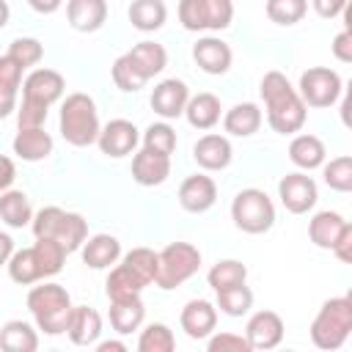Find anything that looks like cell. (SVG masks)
<instances>
[{
    "label": "cell",
    "instance_id": "47",
    "mask_svg": "<svg viewBox=\"0 0 352 352\" xmlns=\"http://www.w3.org/2000/svg\"><path fill=\"white\" fill-rule=\"evenodd\" d=\"M330 50H333V55H336L341 63H352V33H349V30H341V33L333 38Z\"/></svg>",
    "mask_w": 352,
    "mask_h": 352
},
{
    "label": "cell",
    "instance_id": "20",
    "mask_svg": "<svg viewBox=\"0 0 352 352\" xmlns=\"http://www.w3.org/2000/svg\"><path fill=\"white\" fill-rule=\"evenodd\" d=\"M66 19L77 33H96L107 22V0H69Z\"/></svg>",
    "mask_w": 352,
    "mask_h": 352
},
{
    "label": "cell",
    "instance_id": "13",
    "mask_svg": "<svg viewBox=\"0 0 352 352\" xmlns=\"http://www.w3.org/2000/svg\"><path fill=\"white\" fill-rule=\"evenodd\" d=\"M217 201V184L212 176L206 173H195V176H187L179 187V204L184 212L190 214H201L206 209H212Z\"/></svg>",
    "mask_w": 352,
    "mask_h": 352
},
{
    "label": "cell",
    "instance_id": "9",
    "mask_svg": "<svg viewBox=\"0 0 352 352\" xmlns=\"http://www.w3.org/2000/svg\"><path fill=\"white\" fill-rule=\"evenodd\" d=\"M278 198L280 204L286 206V212L292 214H305L316 206L319 201V190H316V182L297 170V173H286L280 182H278Z\"/></svg>",
    "mask_w": 352,
    "mask_h": 352
},
{
    "label": "cell",
    "instance_id": "21",
    "mask_svg": "<svg viewBox=\"0 0 352 352\" xmlns=\"http://www.w3.org/2000/svg\"><path fill=\"white\" fill-rule=\"evenodd\" d=\"M82 261L91 270H110L121 258V242L113 234H94L82 242Z\"/></svg>",
    "mask_w": 352,
    "mask_h": 352
},
{
    "label": "cell",
    "instance_id": "18",
    "mask_svg": "<svg viewBox=\"0 0 352 352\" xmlns=\"http://www.w3.org/2000/svg\"><path fill=\"white\" fill-rule=\"evenodd\" d=\"M66 336L74 346H94L102 336V316L88 305H72Z\"/></svg>",
    "mask_w": 352,
    "mask_h": 352
},
{
    "label": "cell",
    "instance_id": "17",
    "mask_svg": "<svg viewBox=\"0 0 352 352\" xmlns=\"http://www.w3.org/2000/svg\"><path fill=\"white\" fill-rule=\"evenodd\" d=\"M179 322H182V330L201 341V338H209L217 327V305H212L209 300H190L182 314H179Z\"/></svg>",
    "mask_w": 352,
    "mask_h": 352
},
{
    "label": "cell",
    "instance_id": "15",
    "mask_svg": "<svg viewBox=\"0 0 352 352\" xmlns=\"http://www.w3.org/2000/svg\"><path fill=\"white\" fill-rule=\"evenodd\" d=\"M192 60L198 63L201 72L206 74H226L231 69V60H234V52L231 47L217 38V36H204L192 44Z\"/></svg>",
    "mask_w": 352,
    "mask_h": 352
},
{
    "label": "cell",
    "instance_id": "32",
    "mask_svg": "<svg viewBox=\"0 0 352 352\" xmlns=\"http://www.w3.org/2000/svg\"><path fill=\"white\" fill-rule=\"evenodd\" d=\"M168 8L162 0H132L129 6V22L140 33H154L165 25Z\"/></svg>",
    "mask_w": 352,
    "mask_h": 352
},
{
    "label": "cell",
    "instance_id": "33",
    "mask_svg": "<svg viewBox=\"0 0 352 352\" xmlns=\"http://www.w3.org/2000/svg\"><path fill=\"white\" fill-rule=\"evenodd\" d=\"M52 239L60 242L66 253L80 250L82 242L88 239V223H85V217L77 214V212H66V209H63V217H60V223H58Z\"/></svg>",
    "mask_w": 352,
    "mask_h": 352
},
{
    "label": "cell",
    "instance_id": "6",
    "mask_svg": "<svg viewBox=\"0 0 352 352\" xmlns=\"http://www.w3.org/2000/svg\"><path fill=\"white\" fill-rule=\"evenodd\" d=\"M231 220L245 234H267L275 226V204L258 187H245L231 201Z\"/></svg>",
    "mask_w": 352,
    "mask_h": 352
},
{
    "label": "cell",
    "instance_id": "25",
    "mask_svg": "<svg viewBox=\"0 0 352 352\" xmlns=\"http://www.w3.org/2000/svg\"><path fill=\"white\" fill-rule=\"evenodd\" d=\"M182 116H184L187 124L195 126V129H212V126L220 121V99H217L214 94H209V91L195 94V96L187 99Z\"/></svg>",
    "mask_w": 352,
    "mask_h": 352
},
{
    "label": "cell",
    "instance_id": "39",
    "mask_svg": "<svg viewBox=\"0 0 352 352\" xmlns=\"http://www.w3.org/2000/svg\"><path fill=\"white\" fill-rule=\"evenodd\" d=\"M308 11V0H267V16L275 25H297Z\"/></svg>",
    "mask_w": 352,
    "mask_h": 352
},
{
    "label": "cell",
    "instance_id": "55",
    "mask_svg": "<svg viewBox=\"0 0 352 352\" xmlns=\"http://www.w3.org/2000/svg\"><path fill=\"white\" fill-rule=\"evenodd\" d=\"M8 16H11V8H8L6 0H0V30L8 25Z\"/></svg>",
    "mask_w": 352,
    "mask_h": 352
},
{
    "label": "cell",
    "instance_id": "51",
    "mask_svg": "<svg viewBox=\"0 0 352 352\" xmlns=\"http://www.w3.org/2000/svg\"><path fill=\"white\" fill-rule=\"evenodd\" d=\"M16 110V94L14 91H0V118H8Z\"/></svg>",
    "mask_w": 352,
    "mask_h": 352
},
{
    "label": "cell",
    "instance_id": "4",
    "mask_svg": "<svg viewBox=\"0 0 352 352\" xmlns=\"http://www.w3.org/2000/svg\"><path fill=\"white\" fill-rule=\"evenodd\" d=\"M352 333V300L330 297L311 322V341L319 349H338Z\"/></svg>",
    "mask_w": 352,
    "mask_h": 352
},
{
    "label": "cell",
    "instance_id": "54",
    "mask_svg": "<svg viewBox=\"0 0 352 352\" xmlns=\"http://www.w3.org/2000/svg\"><path fill=\"white\" fill-rule=\"evenodd\" d=\"M94 346H96V352H126L124 341H96Z\"/></svg>",
    "mask_w": 352,
    "mask_h": 352
},
{
    "label": "cell",
    "instance_id": "22",
    "mask_svg": "<svg viewBox=\"0 0 352 352\" xmlns=\"http://www.w3.org/2000/svg\"><path fill=\"white\" fill-rule=\"evenodd\" d=\"M124 55H126V60L132 63V69H135L146 82L168 66V52H165V47L157 44V41H140V44H135V47H132L129 52H124Z\"/></svg>",
    "mask_w": 352,
    "mask_h": 352
},
{
    "label": "cell",
    "instance_id": "53",
    "mask_svg": "<svg viewBox=\"0 0 352 352\" xmlns=\"http://www.w3.org/2000/svg\"><path fill=\"white\" fill-rule=\"evenodd\" d=\"M16 248H14V239L8 236V234H3L0 231V267L3 264H8V258H11V253H14Z\"/></svg>",
    "mask_w": 352,
    "mask_h": 352
},
{
    "label": "cell",
    "instance_id": "46",
    "mask_svg": "<svg viewBox=\"0 0 352 352\" xmlns=\"http://www.w3.org/2000/svg\"><path fill=\"white\" fill-rule=\"evenodd\" d=\"M22 66L14 60V58H8V55H0V91H14V94H19V88H22Z\"/></svg>",
    "mask_w": 352,
    "mask_h": 352
},
{
    "label": "cell",
    "instance_id": "34",
    "mask_svg": "<svg viewBox=\"0 0 352 352\" xmlns=\"http://www.w3.org/2000/svg\"><path fill=\"white\" fill-rule=\"evenodd\" d=\"M6 267H8L11 280H14V283H19V286H30V283L44 280L33 245H30V248H22V250H14Z\"/></svg>",
    "mask_w": 352,
    "mask_h": 352
},
{
    "label": "cell",
    "instance_id": "36",
    "mask_svg": "<svg viewBox=\"0 0 352 352\" xmlns=\"http://www.w3.org/2000/svg\"><path fill=\"white\" fill-rule=\"evenodd\" d=\"M214 294H217V308H220L226 316H245V314L253 308V292H250L245 283L220 289V292H214Z\"/></svg>",
    "mask_w": 352,
    "mask_h": 352
},
{
    "label": "cell",
    "instance_id": "7",
    "mask_svg": "<svg viewBox=\"0 0 352 352\" xmlns=\"http://www.w3.org/2000/svg\"><path fill=\"white\" fill-rule=\"evenodd\" d=\"M234 19L231 0H179V22L184 30H226Z\"/></svg>",
    "mask_w": 352,
    "mask_h": 352
},
{
    "label": "cell",
    "instance_id": "27",
    "mask_svg": "<svg viewBox=\"0 0 352 352\" xmlns=\"http://www.w3.org/2000/svg\"><path fill=\"white\" fill-rule=\"evenodd\" d=\"M346 226H349V220H344L338 212L324 209V212H316V214L311 217V223H308V236H311V242H314L316 248L330 250L333 242L338 239V234H341Z\"/></svg>",
    "mask_w": 352,
    "mask_h": 352
},
{
    "label": "cell",
    "instance_id": "45",
    "mask_svg": "<svg viewBox=\"0 0 352 352\" xmlns=\"http://www.w3.org/2000/svg\"><path fill=\"white\" fill-rule=\"evenodd\" d=\"M206 349L209 352H253L248 338L239 333H214V336H209Z\"/></svg>",
    "mask_w": 352,
    "mask_h": 352
},
{
    "label": "cell",
    "instance_id": "1",
    "mask_svg": "<svg viewBox=\"0 0 352 352\" xmlns=\"http://www.w3.org/2000/svg\"><path fill=\"white\" fill-rule=\"evenodd\" d=\"M261 99H264V110H267V124L278 132V135H294L302 129L308 107L300 99L297 88L289 82V77L283 72H267L261 77Z\"/></svg>",
    "mask_w": 352,
    "mask_h": 352
},
{
    "label": "cell",
    "instance_id": "11",
    "mask_svg": "<svg viewBox=\"0 0 352 352\" xmlns=\"http://www.w3.org/2000/svg\"><path fill=\"white\" fill-rule=\"evenodd\" d=\"M66 91V80L60 72L55 69H33L25 80H22V99L38 102V104H52L63 96Z\"/></svg>",
    "mask_w": 352,
    "mask_h": 352
},
{
    "label": "cell",
    "instance_id": "29",
    "mask_svg": "<svg viewBox=\"0 0 352 352\" xmlns=\"http://www.w3.org/2000/svg\"><path fill=\"white\" fill-rule=\"evenodd\" d=\"M0 349L3 352H36L38 349V333L30 322L11 319L0 327Z\"/></svg>",
    "mask_w": 352,
    "mask_h": 352
},
{
    "label": "cell",
    "instance_id": "3",
    "mask_svg": "<svg viewBox=\"0 0 352 352\" xmlns=\"http://www.w3.org/2000/svg\"><path fill=\"white\" fill-rule=\"evenodd\" d=\"M28 308L41 333H47V336L66 333L69 314H72V297L60 283L44 280L41 286H33L28 292Z\"/></svg>",
    "mask_w": 352,
    "mask_h": 352
},
{
    "label": "cell",
    "instance_id": "12",
    "mask_svg": "<svg viewBox=\"0 0 352 352\" xmlns=\"http://www.w3.org/2000/svg\"><path fill=\"white\" fill-rule=\"evenodd\" d=\"M187 99H190L187 82L179 80V77H168V80H162V82L154 85L148 102H151V110H154L160 118L170 121V118H179V116L184 113Z\"/></svg>",
    "mask_w": 352,
    "mask_h": 352
},
{
    "label": "cell",
    "instance_id": "10",
    "mask_svg": "<svg viewBox=\"0 0 352 352\" xmlns=\"http://www.w3.org/2000/svg\"><path fill=\"white\" fill-rule=\"evenodd\" d=\"M140 143V132L132 121L126 118H113L107 121L102 129H99V138H96V146L104 157H113V160H121V157H129L135 154Z\"/></svg>",
    "mask_w": 352,
    "mask_h": 352
},
{
    "label": "cell",
    "instance_id": "41",
    "mask_svg": "<svg viewBox=\"0 0 352 352\" xmlns=\"http://www.w3.org/2000/svg\"><path fill=\"white\" fill-rule=\"evenodd\" d=\"M124 264L148 286L154 283V275H157V253L151 248H132L126 256H124Z\"/></svg>",
    "mask_w": 352,
    "mask_h": 352
},
{
    "label": "cell",
    "instance_id": "24",
    "mask_svg": "<svg viewBox=\"0 0 352 352\" xmlns=\"http://www.w3.org/2000/svg\"><path fill=\"white\" fill-rule=\"evenodd\" d=\"M261 107L256 104V102H239V104H234L231 110H226V116H223V129L228 132V135H234V138H250V135H256L258 132V126H261Z\"/></svg>",
    "mask_w": 352,
    "mask_h": 352
},
{
    "label": "cell",
    "instance_id": "40",
    "mask_svg": "<svg viewBox=\"0 0 352 352\" xmlns=\"http://www.w3.org/2000/svg\"><path fill=\"white\" fill-rule=\"evenodd\" d=\"M143 148L170 157V154L176 151V132H173V126L165 124V121L151 124V126L143 132Z\"/></svg>",
    "mask_w": 352,
    "mask_h": 352
},
{
    "label": "cell",
    "instance_id": "35",
    "mask_svg": "<svg viewBox=\"0 0 352 352\" xmlns=\"http://www.w3.org/2000/svg\"><path fill=\"white\" fill-rule=\"evenodd\" d=\"M206 280L214 292L220 289H228V286H236V283H245L248 280V267L236 258H223L217 261L209 272H206Z\"/></svg>",
    "mask_w": 352,
    "mask_h": 352
},
{
    "label": "cell",
    "instance_id": "42",
    "mask_svg": "<svg viewBox=\"0 0 352 352\" xmlns=\"http://www.w3.org/2000/svg\"><path fill=\"white\" fill-rule=\"evenodd\" d=\"M6 55L14 58L22 69H30V66H36V63L44 58V47H41L38 38L19 36V38H14V41L8 44V52H6Z\"/></svg>",
    "mask_w": 352,
    "mask_h": 352
},
{
    "label": "cell",
    "instance_id": "38",
    "mask_svg": "<svg viewBox=\"0 0 352 352\" xmlns=\"http://www.w3.org/2000/svg\"><path fill=\"white\" fill-rule=\"evenodd\" d=\"M322 176L330 190L349 192L352 190V157L341 154V157H333L330 162H322Z\"/></svg>",
    "mask_w": 352,
    "mask_h": 352
},
{
    "label": "cell",
    "instance_id": "50",
    "mask_svg": "<svg viewBox=\"0 0 352 352\" xmlns=\"http://www.w3.org/2000/svg\"><path fill=\"white\" fill-rule=\"evenodd\" d=\"M14 179H16V165H14V160L6 157V154H0V192L11 190Z\"/></svg>",
    "mask_w": 352,
    "mask_h": 352
},
{
    "label": "cell",
    "instance_id": "31",
    "mask_svg": "<svg viewBox=\"0 0 352 352\" xmlns=\"http://www.w3.org/2000/svg\"><path fill=\"white\" fill-rule=\"evenodd\" d=\"M0 220L11 228H25L33 220L30 198L22 190H6L0 192Z\"/></svg>",
    "mask_w": 352,
    "mask_h": 352
},
{
    "label": "cell",
    "instance_id": "23",
    "mask_svg": "<svg viewBox=\"0 0 352 352\" xmlns=\"http://www.w3.org/2000/svg\"><path fill=\"white\" fill-rule=\"evenodd\" d=\"M14 154L25 162H41L52 154V135L44 132V126H33V129H19L14 138Z\"/></svg>",
    "mask_w": 352,
    "mask_h": 352
},
{
    "label": "cell",
    "instance_id": "5",
    "mask_svg": "<svg viewBox=\"0 0 352 352\" xmlns=\"http://www.w3.org/2000/svg\"><path fill=\"white\" fill-rule=\"evenodd\" d=\"M201 267V250L190 242H170L157 253V275L154 286L170 292L190 280Z\"/></svg>",
    "mask_w": 352,
    "mask_h": 352
},
{
    "label": "cell",
    "instance_id": "44",
    "mask_svg": "<svg viewBox=\"0 0 352 352\" xmlns=\"http://www.w3.org/2000/svg\"><path fill=\"white\" fill-rule=\"evenodd\" d=\"M47 104H38V102H30V99H22V104H16V124L19 129H33V126H44L47 121Z\"/></svg>",
    "mask_w": 352,
    "mask_h": 352
},
{
    "label": "cell",
    "instance_id": "43",
    "mask_svg": "<svg viewBox=\"0 0 352 352\" xmlns=\"http://www.w3.org/2000/svg\"><path fill=\"white\" fill-rule=\"evenodd\" d=\"M110 77H113L116 88H121L124 94H135V91H140V88L146 85V80L132 69V63L126 60V55H118V58L113 60V66H110Z\"/></svg>",
    "mask_w": 352,
    "mask_h": 352
},
{
    "label": "cell",
    "instance_id": "49",
    "mask_svg": "<svg viewBox=\"0 0 352 352\" xmlns=\"http://www.w3.org/2000/svg\"><path fill=\"white\" fill-rule=\"evenodd\" d=\"M344 264H349L352 261V226H346L341 234H338V239L333 242V248H330Z\"/></svg>",
    "mask_w": 352,
    "mask_h": 352
},
{
    "label": "cell",
    "instance_id": "14",
    "mask_svg": "<svg viewBox=\"0 0 352 352\" xmlns=\"http://www.w3.org/2000/svg\"><path fill=\"white\" fill-rule=\"evenodd\" d=\"M245 338L250 349H275L283 341V319L275 311H256L248 319Z\"/></svg>",
    "mask_w": 352,
    "mask_h": 352
},
{
    "label": "cell",
    "instance_id": "2",
    "mask_svg": "<svg viewBox=\"0 0 352 352\" xmlns=\"http://www.w3.org/2000/svg\"><path fill=\"white\" fill-rule=\"evenodd\" d=\"M58 126H60V135L69 146H77V148H85L91 143H96L99 138V110H96V102L88 96V94H69L60 104V118H58Z\"/></svg>",
    "mask_w": 352,
    "mask_h": 352
},
{
    "label": "cell",
    "instance_id": "52",
    "mask_svg": "<svg viewBox=\"0 0 352 352\" xmlns=\"http://www.w3.org/2000/svg\"><path fill=\"white\" fill-rule=\"evenodd\" d=\"M28 6H30L36 14H55V11L63 6V0H28Z\"/></svg>",
    "mask_w": 352,
    "mask_h": 352
},
{
    "label": "cell",
    "instance_id": "16",
    "mask_svg": "<svg viewBox=\"0 0 352 352\" xmlns=\"http://www.w3.org/2000/svg\"><path fill=\"white\" fill-rule=\"evenodd\" d=\"M192 160L198 162V168L204 170H226L234 160V148H231V140L226 135H204L198 138V143L192 146Z\"/></svg>",
    "mask_w": 352,
    "mask_h": 352
},
{
    "label": "cell",
    "instance_id": "28",
    "mask_svg": "<svg viewBox=\"0 0 352 352\" xmlns=\"http://www.w3.org/2000/svg\"><path fill=\"white\" fill-rule=\"evenodd\" d=\"M143 319H146V305H143L140 294L129 297V300L110 302V324L118 336H129L132 330H140Z\"/></svg>",
    "mask_w": 352,
    "mask_h": 352
},
{
    "label": "cell",
    "instance_id": "19",
    "mask_svg": "<svg viewBox=\"0 0 352 352\" xmlns=\"http://www.w3.org/2000/svg\"><path fill=\"white\" fill-rule=\"evenodd\" d=\"M168 176H170V157L157 154V151H148V148H140L132 157V179L140 187H157Z\"/></svg>",
    "mask_w": 352,
    "mask_h": 352
},
{
    "label": "cell",
    "instance_id": "30",
    "mask_svg": "<svg viewBox=\"0 0 352 352\" xmlns=\"http://www.w3.org/2000/svg\"><path fill=\"white\" fill-rule=\"evenodd\" d=\"M146 289V283L121 261H116V267L110 270L107 280H104V292H107V300L116 302V300H129V297H138L140 292Z\"/></svg>",
    "mask_w": 352,
    "mask_h": 352
},
{
    "label": "cell",
    "instance_id": "48",
    "mask_svg": "<svg viewBox=\"0 0 352 352\" xmlns=\"http://www.w3.org/2000/svg\"><path fill=\"white\" fill-rule=\"evenodd\" d=\"M311 6L322 19H336L346 11V0H311Z\"/></svg>",
    "mask_w": 352,
    "mask_h": 352
},
{
    "label": "cell",
    "instance_id": "8",
    "mask_svg": "<svg viewBox=\"0 0 352 352\" xmlns=\"http://www.w3.org/2000/svg\"><path fill=\"white\" fill-rule=\"evenodd\" d=\"M297 94L305 102V107H333L344 94V82L338 72L327 66H311L300 74Z\"/></svg>",
    "mask_w": 352,
    "mask_h": 352
},
{
    "label": "cell",
    "instance_id": "26",
    "mask_svg": "<svg viewBox=\"0 0 352 352\" xmlns=\"http://www.w3.org/2000/svg\"><path fill=\"white\" fill-rule=\"evenodd\" d=\"M327 157V148L324 143L316 138V135H294L292 143H289V160L300 168V170H314V168H322Z\"/></svg>",
    "mask_w": 352,
    "mask_h": 352
},
{
    "label": "cell",
    "instance_id": "37",
    "mask_svg": "<svg viewBox=\"0 0 352 352\" xmlns=\"http://www.w3.org/2000/svg\"><path fill=\"white\" fill-rule=\"evenodd\" d=\"M176 349V338L173 330L162 322H151L140 330L138 338V352H173Z\"/></svg>",
    "mask_w": 352,
    "mask_h": 352
}]
</instances>
